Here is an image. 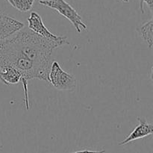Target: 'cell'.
Instances as JSON below:
<instances>
[{
	"label": "cell",
	"mask_w": 153,
	"mask_h": 153,
	"mask_svg": "<svg viewBox=\"0 0 153 153\" xmlns=\"http://www.w3.org/2000/svg\"><path fill=\"white\" fill-rule=\"evenodd\" d=\"M39 3L45 7L57 10L70 21L79 33L82 32V30L87 31V25L82 20V16L65 0H40Z\"/></svg>",
	"instance_id": "obj_1"
},
{
	"label": "cell",
	"mask_w": 153,
	"mask_h": 153,
	"mask_svg": "<svg viewBox=\"0 0 153 153\" xmlns=\"http://www.w3.org/2000/svg\"><path fill=\"white\" fill-rule=\"evenodd\" d=\"M48 80L49 83L59 91H73L77 85L74 76L62 70L56 61H54L51 64Z\"/></svg>",
	"instance_id": "obj_2"
},
{
	"label": "cell",
	"mask_w": 153,
	"mask_h": 153,
	"mask_svg": "<svg viewBox=\"0 0 153 153\" xmlns=\"http://www.w3.org/2000/svg\"><path fill=\"white\" fill-rule=\"evenodd\" d=\"M28 21V26L29 30L35 33L43 38L53 42L60 43L62 45L68 44L67 37L64 36H58L52 34L43 23L42 18L40 15L36 12H31L30 13L29 17L27 19Z\"/></svg>",
	"instance_id": "obj_3"
},
{
	"label": "cell",
	"mask_w": 153,
	"mask_h": 153,
	"mask_svg": "<svg viewBox=\"0 0 153 153\" xmlns=\"http://www.w3.org/2000/svg\"><path fill=\"white\" fill-rule=\"evenodd\" d=\"M23 22L0 13V40H5L23 29Z\"/></svg>",
	"instance_id": "obj_4"
},
{
	"label": "cell",
	"mask_w": 153,
	"mask_h": 153,
	"mask_svg": "<svg viewBox=\"0 0 153 153\" xmlns=\"http://www.w3.org/2000/svg\"><path fill=\"white\" fill-rule=\"evenodd\" d=\"M137 121L139 123L138 125L126 137L125 140L119 143L120 146L126 145L128 143H131V141H134L137 139L143 138L153 134L152 123L147 122L144 118L139 117H137Z\"/></svg>",
	"instance_id": "obj_5"
},
{
	"label": "cell",
	"mask_w": 153,
	"mask_h": 153,
	"mask_svg": "<svg viewBox=\"0 0 153 153\" xmlns=\"http://www.w3.org/2000/svg\"><path fill=\"white\" fill-rule=\"evenodd\" d=\"M0 77L1 82L4 85H13L20 82L22 79V74L14 67L7 66L0 69Z\"/></svg>",
	"instance_id": "obj_6"
},
{
	"label": "cell",
	"mask_w": 153,
	"mask_h": 153,
	"mask_svg": "<svg viewBox=\"0 0 153 153\" xmlns=\"http://www.w3.org/2000/svg\"><path fill=\"white\" fill-rule=\"evenodd\" d=\"M137 31L143 41L146 43L149 49H152L153 45V21L150 19L148 22L137 27Z\"/></svg>",
	"instance_id": "obj_7"
},
{
	"label": "cell",
	"mask_w": 153,
	"mask_h": 153,
	"mask_svg": "<svg viewBox=\"0 0 153 153\" xmlns=\"http://www.w3.org/2000/svg\"><path fill=\"white\" fill-rule=\"evenodd\" d=\"M9 4L19 11L25 13L31 10L34 0H7Z\"/></svg>",
	"instance_id": "obj_8"
},
{
	"label": "cell",
	"mask_w": 153,
	"mask_h": 153,
	"mask_svg": "<svg viewBox=\"0 0 153 153\" xmlns=\"http://www.w3.org/2000/svg\"><path fill=\"white\" fill-rule=\"evenodd\" d=\"M146 3L147 4V6L149 7V8L150 9L151 12H152V8H153V0H140V8L141 10V13H144V10H143V4Z\"/></svg>",
	"instance_id": "obj_9"
},
{
	"label": "cell",
	"mask_w": 153,
	"mask_h": 153,
	"mask_svg": "<svg viewBox=\"0 0 153 153\" xmlns=\"http://www.w3.org/2000/svg\"><path fill=\"white\" fill-rule=\"evenodd\" d=\"M105 150H101V151H93V150H81L77 151V152H74L73 153H105Z\"/></svg>",
	"instance_id": "obj_10"
},
{
	"label": "cell",
	"mask_w": 153,
	"mask_h": 153,
	"mask_svg": "<svg viewBox=\"0 0 153 153\" xmlns=\"http://www.w3.org/2000/svg\"><path fill=\"white\" fill-rule=\"evenodd\" d=\"M120 1H123V2H128V0H120Z\"/></svg>",
	"instance_id": "obj_11"
},
{
	"label": "cell",
	"mask_w": 153,
	"mask_h": 153,
	"mask_svg": "<svg viewBox=\"0 0 153 153\" xmlns=\"http://www.w3.org/2000/svg\"><path fill=\"white\" fill-rule=\"evenodd\" d=\"M0 81H1V77H0Z\"/></svg>",
	"instance_id": "obj_12"
}]
</instances>
